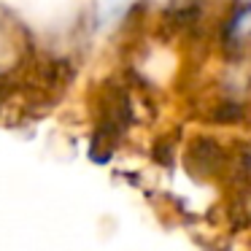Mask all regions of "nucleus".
<instances>
[{"mask_svg":"<svg viewBox=\"0 0 251 251\" xmlns=\"http://www.w3.org/2000/svg\"><path fill=\"white\" fill-rule=\"evenodd\" d=\"M251 38V6H240L227 22V41L232 46H240Z\"/></svg>","mask_w":251,"mask_h":251,"instance_id":"f257e3e1","label":"nucleus"}]
</instances>
